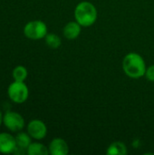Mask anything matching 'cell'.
Segmentation results:
<instances>
[{
    "label": "cell",
    "instance_id": "6",
    "mask_svg": "<svg viewBox=\"0 0 154 155\" xmlns=\"http://www.w3.org/2000/svg\"><path fill=\"white\" fill-rule=\"evenodd\" d=\"M27 133L33 139L42 140L47 134V127L43 121L34 119L27 124Z\"/></svg>",
    "mask_w": 154,
    "mask_h": 155
},
{
    "label": "cell",
    "instance_id": "7",
    "mask_svg": "<svg viewBox=\"0 0 154 155\" xmlns=\"http://www.w3.org/2000/svg\"><path fill=\"white\" fill-rule=\"evenodd\" d=\"M15 148V137L8 133H0V153H14Z\"/></svg>",
    "mask_w": 154,
    "mask_h": 155
},
{
    "label": "cell",
    "instance_id": "5",
    "mask_svg": "<svg viewBox=\"0 0 154 155\" xmlns=\"http://www.w3.org/2000/svg\"><path fill=\"white\" fill-rule=\"evenodd\" d=\"M3 124L10 132L18 133L24 129L25 123L24 117L20 114H18L16 112L9 111L4 114Z\"/></svg>",
    "mask_w": 154,
    "mask_h": 155
},
{
    "label": "cell",
    "instance_id": "8",
    "mask_svg": "<svg viewBox=\"0 0 154 155\" xmlns=\"http://www.w3.org/2000/svg\"><path fill=\"white\" fill-rule=\"evenodd\" d=\"M48 149L52 155H66L69 152L68 144L62 138H54L50 143Z\"/></svg>",
    "mask_w": 154,
    "mask_h": 155
},
{
    "label": "cell",
    "instance_id": "12",
    "mask_svg": "<svg viewBox=\"0 0 154 155\" xmlns=\"http://www.w3.org/2000/svg\"><path fill=\"white\" fill-rule=\"evenodd\" d=\"M127 147L122 142H114L107 149L106 153L108 155H125L127 154Z\"/></svg>",
    "mask_w": 154,
    "mask_h": 155
},
{
    "label": "cell",
    "instance_id": "2",
    "mask_svg": "<svg viewBox=\"0 0 154 155\" xmlns=\"http://www.w3.org/2000/svg\"><path fill=\"white\" fill-rule=\"evenodd\" d=\"M74 17L81 26H91L97 19V9L91 2L83 1L76 5L74 9Z\"/></svg>",
    "mask_w": 154,
    "mask_h": 155
},
{
    "label": "cell",
    "instance_id": "3",
    "mask_svg": "<svg viewBox=\"0 0 154 155\" xmlns=\"http://www.w3.org/2000/svg\"><path fill=\"white\" fill-rule=\"evenodd\" d=\"M9 99L15 104H23L28 99L29 90L25 82L14 81L7 88Z\"/></svg>",
    "mask_w": 154,
    "mask_h": 155
},
{
    "label": "cell",
    "instance_id": "11",
    "mask_svg": "<svg viewBox=\"0 0 154 155\" xmlns=\"http://www.w3.org/2000/svg\"><path fill=\"white\" fill-rule=\"evenodd\" d=\"M28 155H47L49 154V149L40 143H31L26 150Z\"/></svg>",
    "mask_w": 154,
    "mask_h": 155
},
{
    "label": "cell",
    "instance_id": "15",
    "mask_svg": "<svg viewBox=\"0 0 154 155\" xmlns=\"http://www.w3.org/2000/svg\"><path fill=\"white\" fill-rule=\"evenodd\" d=\"M145 76L146 78L151 81V82H154V64L149 66L146 69V73H145Z\"/></svg>",
    "mask_w": 154,
    "mask_h": 155
},
{
    "label": "cell",
    "instance_id": "9",
    "mask_svg": "<svg viewBox=\"0 0 154 155\" xmlns=\"http://www.w3.org/2000/svg\"><path fill=\"white\" fill-rule=\"evenodd\" d=\"M81 25L76 21H72L67 23L63 30L64 36L68 40H74L76 39L81 33Z\"/></svg>",
    "mask_w": 154,
    "mask_h": 155
},
{
    "label": "cell",
    "instance_id": "1",
    "mask_svg": "<svg viewBox=\"0 0 154 155\" xmlns=\"http://www.w3.org/2000/svg\"><path fill=\"white\" fill-rule=\"evenodd\" d=\"M123 69L129 77L138 79L145 75L147 68L143 58L139 54L129 53L123 60Z\"/></svg>",
    "mask_w": 154,
    "mask_h": 155
},
{
    "label": "cell",
    "instance_id": "10",
    "mask_svg": "<svg viewBox=\"0 0 154 155\" xmlns=\"http://www.w3.org/2000/svg\"><path fill=\"white\" fill-rule=\"evenodd\" d=\"M15 137V142H16V147H19L24 150H27L28 146L32 143V137L29 135L28 133H24V132H18L16 134Z\"/></svg>",
    "mask_w": 154,
    "mask_h": 155
},
{
    "label": "cell",
    "instance_id": "13",
    "mask_svg": "<svg viewBox=\"0 0 154 155\" xmlns=\"http://www.w3.org/2000/svg\"><path fill=\"white\" fill-rule=\"evenodd\" d=\"M27 75H28L27 69L23 65H17L12 71V77L14 81L25 82V79L27 78Z\"/></svg>",
    "mask_w": 154,
    "mask_h": 155
},
{
    "label": "cell",
    "instance_id": "14",
    "mask_svg": "<svg viewBox=\"0 0 154 155\" xmlns=\"http://www.w3.org/2000/svg\"><path fill=\"white\" fill-rule=\"evenodd\" d=\"M44 40H45V44L48 45V47H50L52 49L59 48L62 44L61 38L55 34H47L44 37Z\"/></svg>",
    "mask_w": 154,
    "mask_h": 155
},
{
    "label": "cell",
    "instance_id": "4",
    "mask_svg": "<svg viewBox=\"0 0 154 155\" xmlns=\"http://www.w3.org/2000/svg\"><path fill=\"white\" fill-rule=\"evenodd\" d=\"M24 35L31 40H40L47 35V25L41 20L28 22L24 27Z\"/></svg>",
    "mask_w": 154,
    "mask_h": 155
},
{
    "label": "cell",
    "instance_id": "16",
    "mask_svg": "<svg viewBox=\"0 0 154 155\" xmlns=\"http://www.w3.org/2000/svg\"><path fill=\"white\" fill-rule=\"evenodd\" d=\"M3 118H4V115H3V114H2V111L0 110V126H1V124H3Z\"/></svg>",
    "mask_w": 154,
    "mask_h": 155
}]
</instances>
